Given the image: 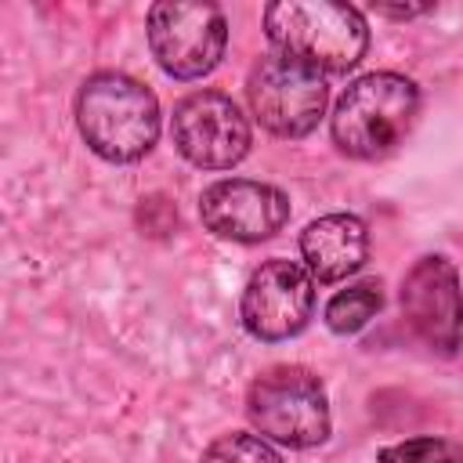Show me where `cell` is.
<instances>
[{
	"label": "cell",
	"mask_w": 463,
	"mask_h": 463,
	"mask_svg": "<svg viewBox=\"0 0 463 463\" xmlns=\"http://www.w3.org/2000/svg\"><path fill=\"white\" fill-rule=\"evenodd\" d=\"M315 315V279L300 260L271 257L264 260L239 300V318L242 329L253 340L279 344L307 329Z\"/></svg>",
	"instance_id": "8"
},
{
	"label": "cell",
	"mask_w": 463,
	"mask_h": 463,
	"mask_svg": "<svg viewBox=\"0 0 463 463\" xmlns=\"http://www.w3.org/2000/svg\"><path fill=\"white\" fill-rule=\"evenodd\" d=\"M199 463H286L271 441H264L260 434H242V430H232V434H221L206 445L203 459Z\"/></svg>",
	"instance_id": "13"
},
{
	"label": "cell",
	"mask_w": 463,
	"mask_h": 463,
	"mask_svg": "<svg viewBox=\"0 0 463 463\" xmlns=\"http://www.w3.org/2000/svg\"><path fill=\"white\" fill-rule=\"evenodd\" d=\"M228 47V18L217 4H152L148 7V51L156 65L174 80L210 76Z\"/></svg>",
	"instance_id": "6"
},
{
	"label": "cell",
	"mask_w": 463,
	"mask_h": 463,
	"mask_svg": "<svg viewBox=\"0 0 463 463\" xmlns=\"http://www.w3.org/2000/svg\"><path fill=\"white\" fill-rule=\"evenodd\" d=\"M369 260V228L354 213H326L300 232V264L315 282H344Z\"/></svg>",
	"instance_id": "11"
},
{
	"label": "cell",
	"mask_w": 463,
	"mask_h": 463,
	"mask_svg": "<svg viewBox=\"0 0 463 463\" xmlns=\"http://www.w3.org/2000/svg\"><path fill=\"white\" fill-rule=\"evenodd\" d=\"M76 127L94 156L105 163H137L159 141V101L156 94L127 76L101 69L80 83Z\"/></svg>",
	"instance_id": "2"
},
{
	"label": "cell",
	"mask_w": 463,
	"mask_h": 463,
	"mask_svg": "<svg viewBox=\"0 0 463 463\" xmlns=\"http://www.w3.org/2000/svg\"><path fill=\"white\" fill-rule=\"evenodd\" d=\"M376 463H463V449L445 438H409L380 449Z\"/></svg>",
	"instance_id": "14"
},
{
	"label": "cell",
	"mask_w": 463,
	"mask_h": 463,
	"mask_svg": "<svg viewBox=\"0 0 463 463\" xmlns=\"http://www.w3.org/2000/svg\"><path fill=\"white\" fill-rule=\"evenodd\" d=\"M383 307V286L376 279L354 282L347 289H340L329 304H326V326L336 336H354L358 329H365Z\"/></svg>",
	"instance_id": "12"
},
{
	"label": "cell",
	"mask_w": 463,
	"mask_h": 463,
	"mask_svg": "<svg viewBox=\"0 0 463 463\" xmlns=\"http://www.w3.org/2000/svg\"><path fill=\"white\" fill-rule=\"evenodd\" d=\"M174 148L199 170H232L246 159L253 134L242 109L221 90H192L170 116Z\"/></svg>",
	"instance_id": "7"
},
{
	"label": "cell",
	"mask_w": 463,
	"mask_h": 463,
	"mask_svg": "<svg viewBox=\"0 0 463 463\" xmlns=\"http://www.w3.org/2000/svg\"><path fill=\"white\" fill-rule=\"evenodd\" d=\"M420 116V87L402 72H365L344 87L333 105V145L351 159H383L412 130Z\"/></svg>",
	"instance_id": "3"
},
{
	"label": "cell",
	"mask_w": 463,
	"mask_h": 463,
	"mask_svg": "<svg viewBox=\"0 0 463 463\" xmlns=\"http://www.w3.org/2000/svg\"><path fill=\"white\" fill-rule=\"evenodd\" d=\"M246 101L253 119L275 137H307L329 105L326 76L282 58L275 51L260 54L246 80Z\"/></svg>",
	"instance_id": "5"
},
{
	"label": "cell",
	"mask_w": 463,
	"mask_h": 463,
	"mask_svg": "<svg viewBox=\"0 0 463 463\" xmlns=\"http://www.w3.org/2000/svg\"><path fill=\"white\" fill-rule=\"evenodd\" d=\"M264 36L275 54L322 76L351 72L369 47L365 14L333 0H279L264 7Z\"/></svg>",
	"instance_id": "1"
},
{
	"label": "cell",
	"mask_w": 463,
	"mask_h": 463,
	"mask_svg": "<svg viewBox=\"0 0 463 463\" xmlns=\"http://www.w3.org/2000/svg\"><path fill=\"white\" fill-rule=\"evenodd\" d=\"M380 14H391V18H412V14H423L427 4H412V7H376Z\"/></svg>",
	"instance_id": "15"
},
{
	"label": "cell",
	"mask_w": 463,
	"mask_h": 463,
	"mask_svg": "<svg viewBox=\"0 0 463 463\" xmlns=\"http://www.w3.org/2000/svg\"><path fill=\"white\" fill-rule=\"evenodd\" d=\"M199 221L228 242H264L289 221V195L253 177H221L199 195Z\"/></svg>",
	"instance_id": "10"
},
{
	"label": "cell",
	"mask_w": 463,
	"mask_h": 463,
	"mask_svg": "<svg viewBox=\"0 0 463 463\" xmlns=\"http://www.w3.org/2000/svg\"><path fill=\"white\" fill-rule=\"evenodd\" d=\"M402 315L409 329L438 354H456L463 344V289L449 257L427 253L402 279Z\"/></svg>",
	"instance_id": "9"
},
{
	"label": "cell",
	"mask_w": 463,
	"mask_h": 463,
	"mask_svg": "<svg viewBox=\"0 0 463 463\" xmlns=\"http://www.w3.org/2000/svg\"><path fill=\"white\" fill-rule=\"evenodd\" d=\"M246 416L264 441L315 449L329 438L333 416L322 380L304 365H275L250 383Z\"/></svg>",
	"instance_id": "4"
}]
</instances>
